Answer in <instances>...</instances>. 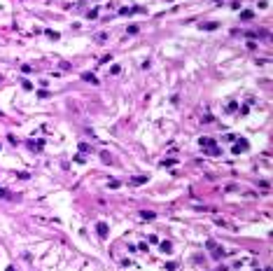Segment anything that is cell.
I'll return each instance as SVG.
<instances>
[{
    "label": "cell",
    "instance_id": "obj_4",
    "mask_svg": "<svg viewBox=\"0 0 273 271\" xmlns=\"http://www.w3.org/2000/svg\"><path fill=\"white\" fill-rule=\"evenodd\" d=\"M159 248H161V252H166V255H170V252H173V245H170V241H161V245H159Z\"/></svg>",
    "mask_w": 273,
    "mask_h": 271
},
{
    "label": "cell",
    "instance_id": "obj_5",
    "mask_svg": "<svg viewBox=\"0 0 273 271\" xmlns=\"http://www.w3.org/2000/svg\"><path fill=\"white\" fill-rule=\"evenodd\" d=\"M252 16H254V12H252V10H243L241 12V19H243V21H250Z\"/></svg>",
    "mask_w": 273,
    "mask_h": 271
},
{
    "label": "cell",
    "instance_id": "obj_9",
    "mask_svg": "<svg viewBox=\"0 0 273 271\" xmlns=\"http://www.w3.org/2000/svg\"><path fill=\"white\" fill-rule=\"evenodd\" d=\"M96 40H98V42H103V40H107V33H98V35H96Z\"/></svg>",
    "mask_w": 273,
    "mask_h": 271
},
{
    "label": "cell",
    "instance_id": "obj_2",
    "mask_svg": "<svg viewBox=\"0 0 273 271\" xmlns=\"http://www.w3.org/2000/svg\"><path fill=\"white\" fill-rule=\"evenodd\" d=\"M96 229H98V236H100V239H105V236H107V231H110L105 222H98V227H96Z\"/></svg>",
    "mask_w": 273,
    "mask_h": 271
},
{
    "label": "cell",
    "instance_id": "obj_7",
    "mask_svg": "<svg viewBox=\"0 0 273 271\" xmlns=\"http://www.w3.org/2000/svg\"><path fill=\"white\" fill-rule=\"evenodd\" d=\"M208 248H210V252H212L215 257H217V255H222V250H217V245L212 243V241H208Z\"/></svg>",
    "mask_w": 273,
    "mask_h": 271
},
{
    "label": "cell",
    "instance_id": "obj_8",
    "mask_svg": "<svg viewBox=\"0 0 273 271\" xmlns=\"http://www.w3.org/2000/svg\"><path fill=\"white\" fill-rule=\"evenodd\" d=\"M201 28H203V31H215V28H217V23H212V21H210V23H203Z\"/></svg>",
    "mask_w": 273,
    "mask_h": 271
},
{
    "label": "cell",
    "instance_id": "obj_10",
    "mask_svg": "<svg viewBox=\"0 0 273 271\" xmlns=\"http://www.w3.org/2000/svg\"><path fill=\"white\" fill-rule=\"evenodd\" d=\"M166 269H168V271H175V269H178V264H175V262H168Z\"/></svg>",
    "mask_w": 273,
    "mask_h": 271
},
{
    "label": "cell",
    "instance_id": "obj_11",
    "mask_svg": "<svg viewBox=\"0 0 273 271\" xmlns=\"http://www.w3.org/2000/svg\"><path fill=\"white\" fill-rule=\"evenodd\" d=\"M47 35L52 37V40H58V33H56V31H47Z\"/></svg>",
    "mask_w": 273,
    "mask_h": 271
},
{
    "label": "cell",
    "instance_id": "obj_3",
    "mask_svg": "<svg viewBox=\"0 0 273 271\" xmlns=\"http://www.w3.org/2000/svg\"><path fill=\"white\" fill-rule=\"evenodd\" d=\"M243 150H247V140H241V143L233 145V154H241Z\"/></svg>",
    "mask_w": 273,
    "mask_h": 271
},
{
    "label": "cell",
    "instance_id": "obj_1",
    "mask_svg": "<svg viewBox=\"0 0 273 271\" xmlns=\"http://www.w3.org/2000/svg\"><path fill=\"white\" fill-rule=\"evenodd\" d=\"M199 143H201V147H205V150H208V154H212V157L222 154V152H220V147L215 145V140H212V138H201Z\"/></svg>",
    "mask_w": 273,
    "mask_h": 271
},
{
    "label": "cell",
    "instance_id": "obj_12",
    "mask_svg": "<svg viewBox=\"0 0 273 271\" xmlns=\"http://www.w3.org/2000/svg\"><path fill=\"white\" fill-rule=\"evenodd\" d=\"M79 150H82V152H91V147H89L86 143H82V145H79Z\"/></svg>",
    "mask_w": 273,
    "mask_h": 271
},
{
    "label": "cell",
    "instance_id": "obj_6",
    "mask_svg": "<svg viewBox=\"0 0 273 271\" xmlns=\"http://www.w3.org/2000/svg\"><path fill=\"white\" fill-rule=\"evenodd\" d=\"M82 80L91 82V84H98V80H96V75H91V73H84V75H82Z\"/></svg>",
    "mask_w": 273,
    "mask_h": 271
}]
</instances>
